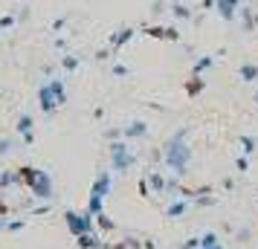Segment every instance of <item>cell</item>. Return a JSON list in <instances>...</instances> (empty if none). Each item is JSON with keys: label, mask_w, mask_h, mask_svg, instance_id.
<instances>
[]
</instances>
